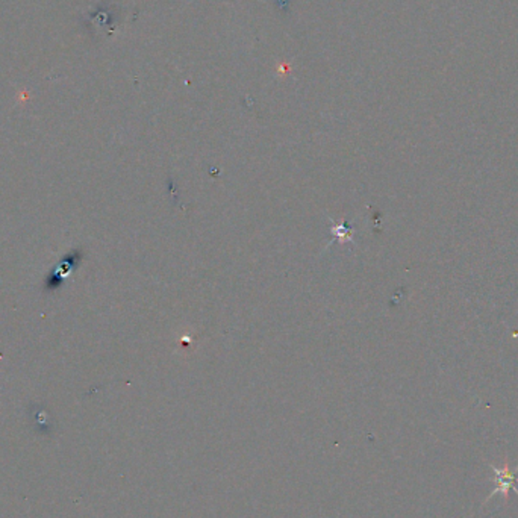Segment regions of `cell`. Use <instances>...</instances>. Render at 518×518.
Here are the masks:
<instances>
[{"mask_svg": "<svg viewBox=\"0 0 518 518\" xmlns=\"http://www.w3.org/2000/svg\"><path fill=\"white\" fill-rule=\"evenodd\" d=\"M491 470H493V477L491 481L496 484L494 489L491 491V494L488 496V498L485 500V503L489 500V498H493L497 493H502L505 500H507V494H510L511 489H514V491L518 494V488H517V482H518V467L514 470H510V467H503V468H498L496 465H491Z\"/></svg>", "mask_w": 518, "mask_h": 518, "instance_id": "1", "label": "cell"}]
</instances>
